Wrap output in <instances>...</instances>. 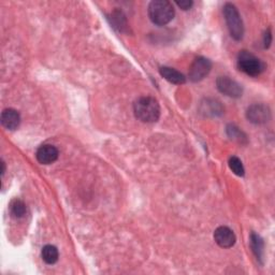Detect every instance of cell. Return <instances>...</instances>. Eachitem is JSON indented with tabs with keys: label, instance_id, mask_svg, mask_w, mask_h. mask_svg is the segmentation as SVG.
I'll return each instance as SVG.
<instances>
[{
	"label": "cell",
	"instance_id": "cell-3",
	"mask_svg": "<svg viewBox=\"0 0 275 275\" xmlns=\"http://www.w3.org/2000/svg\"><path fill=\"white\" fill-rule=\"evenodd\" d=\"M238 68L249 77H258L266 70V64L247 51H241L238 55Z\"/></svg>",
	"mask_w": 275,
	"mask_h": 275
},
{
	"label": "cell",
	"instance_id": "cell-11",
	"mask_svg": "<svg viewBox=\"0 0 275 275\" xmlns=\"http://www.w3.org/2000/svg\"><path fill=\"white\" fill-rule=\"evenodd\" d=\"M159 73L162 78L172 84L182 85L186 82V78L184 74L181 73L180 71L170 68V67H161L159 69Z\"/></svg>",
	"mask_w": 275,
	"mask_h": 275
},
{
	"label": "cell",
	"instance_id": "cell-13",
	"mask_svg": "<svg viewBox=\"0 0 275 275\" xmlns=\"http://www.w3.org/2000/svg\"><path fill=\"white\" fill-rule=\"evenodd\" d=\"M251 245H252V249L253 253L255 254V256H256L257 260H262L263 259V241L262 239L258 236L256 233H252L251 236Z\"/></svg>",
	"mask_w": 275,
	"mask_h": 275
},
{
	"label": "cell",
	"instance_id": "cell-6",
	"mask_svg": "<svg viewBox=\"0 0 275 275\" xmlns=\"http://www.w3.org/2000/svg\"><path fill=\"white\" fill-rule=\"evenodd\" d=\"M216 85L221 94L231 98H240L243 94L242 86L237 81L231 80L228 77H219L216 81Z\"/></svg>",
	"mask_w": 275,
	"mask_h": 275
},
{
	"label": "cell",
	"instance_id": "cell-9",
	"mask_svg": "<svg viewBox=\"0 0 275 275\" xmlns=\"http://www.w3.org/2000/svg\"><path fill=\"white\" fill-rule=\"evenodd\" d=\"M58 149L51 144H44L41 145L37 151V159L42 165H51L55 162L58 158Z\"/></svg>",
	"mask_w": 275,
	"mask_h": 275
},
{
	"label": "cell",
	"instance_id": "cell-14",
	"mask_svg": "<svg viewBox=\"0 0 275 275\" xmlns=\"http://www.w3.org/2000/svg\"><path fill=\"white\" fill-rule=\"evenodd\" d=\"M42 259L47 264H54L57 262L59 253L54 245H45L41 252Z\"/></svg>",
	"mask_w": 275,
	"mask_h": 275
},
{
	"label": "cell",
	"instance_id": "cell-2",
	"mask_svg": "<svg viewBox=\"0 0 275 275\" xmlns=\"http://www.w3.org/2000/svg\"><path fill=\"white\" fill-rule=\"evenodd\" d=\"M174 8L167 0H155L148 6V16L151 21L158 26H164L170 23L174 17Z\"/></svg>",
	"mask_w": 275,
	"mask_h": 275
},
{
	"label": "cell",
	"instance_id": "cell-5",
	"mask_svg": "<svg viewBox=\"0 0 275 275\" xmlns=\"http://www.w3.org/2000/svg\"><path fill=\"white\" fill-rule=\"evenodd\" d=\"M212 69V63L206 57H197L190 66L189 79L192 82H199L205 79Z\"/></svg>",
	"mask_w": 275,
	"mask_h": 275
},
{
	"label": "cell",
	"instance_id": "cell-21",
	"mask_svg": "<svg viewBox=\"0 0 275 275\" xmlns=\"http://www.w3.org/2000/svg\"><path fill=\"white\" fill-rule=\"evenodd\" d=\"M2 166H3V170H2V176L4 177L5 176V172H6V164L4 161H2Z\"/></svg>",
	"mask_w": 275,
	"mask_h": 275
},
{
	"label": "cell",
	"instance_id": "cell-15",
	"mask_svg": "<svg viewBox=\"0 0 275 275\" xmlns=\"http://www.w3.org/2000/svg\"><path fill=\"white\" fill-rule=\"evenodd\" d=\"M10 212L14 218H22L26 214L25 203L19 199H14L10 203Z\"/></svg>",
	"mask_w": 275,
	"mask_h": 275
},
{
	"label": "cell",
	"instance_id": "cell-4",
	"mask_svg": "<svg viewBox=\"0 0 275 275\" xmlns=\"http://www.w3.org/2000/svg\"><path fill=\"white\" fill-rule=\"evenodd\" d=\"M223 15H225L230 36L237 41H240L244 36V25L238 9L232 4H226L223 7Z\"/></svg>",
	"mask_w": 275,
	"mask_h": 275
},
{
	"label": "cell",
	"instance_id": "cell-7",
	"mask_svg": "<svg viewBox=\"0 0 275 275\" xmlns=\"http://www.w3.org/2000/svg\"><path fill=\"white\" fill-rule=\"evenodd\" d=\"M246 117L253 124H266L271 118V111L264 105H253L247 109Z\"/></svg>",
	"mask_w": 275,
	"mask_h": 275
},
{
	"label": "cell",
	"instance_id": "cell-8",
	"mask_svg": "<svg viewBox=\"0 0 275 275\" xmlns=\"http://www.w3.org/2000/svg\"><path fill=\"white\" fill-rule=\"evenodd\" d=\"M214 240L222 248H230L236 243V234L233 231L225 226L218 227L214 232Z\"/></svg>",
	"mask_w": 275,
	"mask_h": 275
},
{
	"label": "cell",
	"instance_id": "cell-1",
	"mask_svg": "<svg viewBox=\"0 0 275 275\" xmlns=\"http://www.w3.org/2000/svg\"><path fill=\"white\" fill-rule=\"evenodd\" d=\"M136 117L143 123H155L160 117V107L158 101L149 96L141 97L134 105Z\"/></svg>",
	"mask_w": 275,
	"mask_h": 275
},
{
	"label": "cell",
	"instance_id": "cell-16",
	"mask_svg": "<svg viewBox=\"0 0 275 275\" xmlns=\"http://www.w3.org/2000/svg\"><path fill=\"white\" fill-rule=\"evenodd\" d=\"M227 135L229 136L230 139L240 142V143H246V141H247L246 135L244 134V132L240 128H238L236 125H228Z\"/></svg>",
	"mask_w": 275,
	"mask_h": 275
},
{
	"label": "cell",
	"instance_id": "cell-17",
	"mask_svg": "<svg viewBox=\"0 0 275 275\" xmlns=\"http://www.w3.org/2000/svg\"><path fill=\"white\" fill-rule=\"evenodd\" d=\"M229 167L234 174L238 177H243L244 173H245V170H244L241 159L236 156H232L229 158Z\"/></svg>",
	"mask_w": 275,
	"mask_h": 275
},
{
	"label": "cell",
	"instance_id": "cell-12",
	"mask_svg": "<svg viewBox=\"0 0 275 275\" xmlns=\"http://www.w3.org/2000/svg\"><path fill=\"white\" fill-rule=\"evenodd\" d=\"M201 112L207 116H219L222 114L223 109L219 101L208 99L206 104L201 105Z\"/></svg>",
	"mask_w": 275,
	"mask_h": 275
},
{
	"label": "cell",
	"instance_id": "cell-10",
	"mask_svg": "<svg viewBox=\"0 0 275 275\" xmlns=\"http://www.w3.org/2000/svg\"><path fill=\"white\" fill-rule=\"evenodd\" d=\"M21 123V115L14 109H6L2 113V124L9 130H15Z\"/></svg>",
	"mask_w": 275,
	"mask_h": 275
},
{
	"label": "cell",
	"instance_id": "cell-19",
	"mask_svg": "<svg viewBox=\"0 0 275 275\" xmlns=\"http://www.w3.org/2000/svg\"><path fill=\"white\" fill-rule=\"evenodd\" d=\"M272 42V34H271V30L268 29L266 34H264V37H263V43H264V47L268 48L270 46Z\"/></svg>",
	"mask_w": 275,
	"mask_h": 275
},
{
	"label": "cell",
	"instance_id": "cell-20",
	"mask_svg": "<svg viewBox=\"0 0 275 275\" xmlns=\"http://www.w3.org/2000/svg\"><path fill=\"white\" fill-rule=\"evenodd\" d=\"M176 4L178 7H180L183 10H189L193 5V3L189 2V0H186V2H177Z\"/></svg>",
	"mask_w": 275,
	"mask_h": 275
},
{
	"label": "cell",
	"instance_id": "cell-18",
	"mask_svg": "<svg viewBox=\"0 0 275 275\" xmlns=\"http://www.w3.org/2000/svg\"><path fill=\"white\" fill-rule=\"evenodd\" d=\"M112 19L114 21V27L118 28L120 32H123V30L127 27L126 24V18L125 15L121 12H114L112 13Z\"/></svg>",
	"mask_w": 275,
	"mask_h": 275
}]
</instances>
